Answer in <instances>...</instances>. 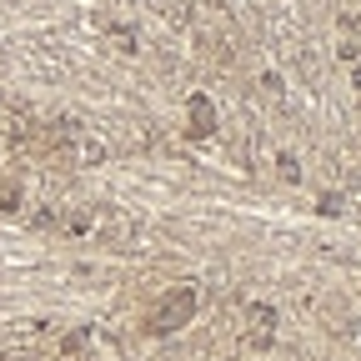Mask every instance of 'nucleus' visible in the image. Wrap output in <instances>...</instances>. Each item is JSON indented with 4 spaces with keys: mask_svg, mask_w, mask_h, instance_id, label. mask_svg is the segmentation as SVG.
Returning <instances> with one entry per match:
<instances>
[{
    "mask_svg": "<svg viewBox=\"0 0 361 361\" xmlns=\"http://www.w3.org/2000/svg\"><path fill=\"white\" fill-rule=\"evenodd\" d=\"M191 316H196V291H191V286H180V291H171V296L151 311V331H156V336L180 331V326L191 322Z\"/></svg>",
    "mask_w": 361,
    "mask_h": 361,
    "instance_id": "f257e3e1",
    "label": "nucleus"
},
{
    "mask_svg": "<svg viewBox=\"0 0 361 361\" xmlns=\"http://www.w3.org/2000/svg\"><path fill=\"white\" fill-rule=\"evenodd\" d=\"M191 121H196V126H191V135H206V130L216 126V116H211V101H206V96H191Z\"/></svg>",
    "mask_w": 361,
    "mask_h": 361,
    "instance_id": "f03ea898",
    "label": "nucleus"
},
{
    "mask_svg": "<svg viewBox=\"0 0 361 361\" xmlns=\"http://www.w3.org/2000/svg\"><path fill=\"white\" fill-rule=\"evenodd\" d=\"M11 201H20V191L16 186H0V206H11Z\"/></svg>",
    "mask_w": 361,
    "mask_h": 361,
    "instance_id": "7ed1b4c3",
    "label": "nucleus"
}]
</instances>
